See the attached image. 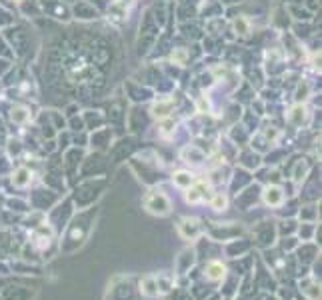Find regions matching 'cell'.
I'll list each match as a JSON object with an SVG mask.
<instances>
[{
    "label": "cell",
    "instance_id": "6da1fadb",
    "mask_svg": "<svg viewBox=\"0 0 322 300\" xmlns=\"http://www.w3.org/2000/svg\"><path fill=\"white\" fill-rule=\"evenodd\" d=\"M160 36V24L156 22L152 10H146L144 16H142V22H140V40H138V52L140 54H146L154 42L158 40Z\"/></svg>",
    "mask_w": 322,
    "mask_h": 300
},
{
    "label": "cell",
    "instance_id": "7a4b0ae2",
    "mask_svg": "<svg viewBox=\"0 0 322 300\" xmlns=\"http://www.w3.org/2000/svg\"><path fill=\"white\" fill-rule=\"evenodd\" d=\"M144 206L150 214H158V216H166L170 212V200L160 190H150L144 198Z\"/></svg>",
    "mask_w": 322,
    "mask_h": 300
},
{
    "label": "cell",
    "instance_id": "3957f363",
    "mask_svg": "<svg viewBox=\"0 0 322 300\" xmlns=\"http://www.w3.org/2000/svg\"><path fill=\"white\" fill-rule=\"evenodd\" d=\"M40 8H42V12H44L46 16L56 18V20H62V22H68V20L72 18L68 4H64V2H60V0H42V2H40Z\"/></svg>",
    "mask_w": 322,
    "mask_h": 300
},
{
    "label": "cell",
    "instance_id": "277c9868",
    "mask_svg": "<svg viewBox=\"0 0 322 300\" xmlns=\"http://www.w3.org/2000/svg\"><path fill=\"white\" fill-rule=\"evenodd\" d=\"M4 38H8V46H10L18 56H22V54L26 52V48H28V32H26L24 28L14 26L12 30H6V32H4Z\"/></svg>",
    "mask_w": 322,
    "mask_h": 300
},
{
    "label": "cell",
    "instance_id": "5b68a950",
    "mask_svg": "<svg viewBox=\"0 0 322 300\" xmlns=\"http://www.w3.org/2000/svg\"><path fill=\"white\" fill-rule=\"evenodd\" d=\"M286 122L290 124V126H294V128H302L306 122H308V118H310V112H308V106L306 104H298V102H294L288 110H286Z\"/></svg>",
    "mask_w": 322,
    "mask_h": 300
},
{
    "label": "cell",
    "instance_id": "8992f818",
    "mask_svg": "<svg viewBox=\"0 0 322 300\" xmlns=\"http://www.w3.org/2000/svg\"><path fill=\"white\" fill-rule=\"evenodd\" d=\"M70 14H72V18L84 20V22L100 18V10H96L88 0H76V2L72 4V8H70Z\"/></svg>",
    "mask_w": 322,
    "mask_h": 300
},
{
    "label": "cell",
    "instance_id": "52a82bcc",
    "mask_svg": "<svg viewBox=\"0 0 322 300\" xmlns=\"http://www.w3.org/2000/svg\"><path fill=\"white\" fill-rule=\"evenodd\" d=\"M124 88H126L128 98H130L132 102H148V100L154 98V90L148 88V86H142V82H132V80H128V82L124 84Z\"/></svg>",
    "mask_w": 322,
    "mask_h": 300
},
{
    "label": "cell",
    "instance_id": "ba28073f",
    "mask_svg": "<svg viewBox=\"0 0 322 300\" xmlns=\"http://www.w3.org/2000/svg\"><path fill=\"white\" fill-rule=\"evenodd\" d=\"M176 108V100L172 96H166V98H158L152 102L150 106V116L156 118V120H162V118H168Z\"/></svg>",
    "mask_w": 322,
    "mask_h": 300
},
{
    "label": "cell",
    "instance_id": "9c48e42d",
    "mask_svg": "<svg viewBox=\"0 0 322 300\" xmlns=\"http://www.w3.org/2000/svg\"><path fill=\"white\" fill-rule=\"evenodd\" d=\"M208 192H210V184H208V182H202V180L192 182V184L186 188V202L198 204V202H202L204 198H210V196H212V194H208Z\"/></svg>",
    "mask_w": 322,
    "mask_h": 300
},
{
    "label": "cell",
    "instance_id": "30bf717a",
    "mask_svg": "<svg viewBox=\"0 0 322 300\" xmlns=\"http://www.w3.org/2000/svg\"><path fill=\"white\" fill-rule=\"evenodd\" d=\"M262 198H264V204H266V206L278 208V206H282V204H284L286 194H284V190H282L280 186L272 184V186H268V188L262 192Z\"/></svg>",
    "mask_w": 322,
    "mask_h": 300
},
{
    "label": "cell",
    "instance_id": "8fae6325",
    "mask_svg": "<svg viewBox=\"0 0 322 300\" xmlns=\"http://www.w3.org/2000/svg\"><path fill=\"white\" fill-rule=\"evenodd\" d=\"M284 6H286V12L290 14V18L296 20V22H310V20H314V12H310L302 4H284Z\"/></svg>",
    "mask_w": 322,
    "mask_h": 300
},
{
    "label": "cell",
    "instance_id": "7c38bea8",
    "mask_svg": "<svg viewBox=\"0 0 322 300\" xmlns=\"http://www.w3.org/2000/svg\"><path fill=\"white\" fill-rule=\"evenodd\" d=\"M224 6L220 4V0H202V4L198 6V14L202 18H214V16H222Z\"/></svg>",
    "mask_w": 322,
    "mask_h": 300
},
{
    "label": "cell",
    "instance_id": "4fadbf2b",
    "mask_svg": "<svg viewBox=\"0 0 322 300\" xmlns=\"http://www.w3.org/2000/svg\"><path fill=\"white\" fill-rule=\"evenodd\" d=\"M290 14L286 12V6H276L274 10H272V16H270V24L274 26V28H278V30H286L288 26H290Z\"/></svg>",
    "mask_w": 322,
    "mask_h": 300
},
{
    "label": "cell",
    "instance_id": "5bb4252c",
    "mask_svg": "<svg viewBox=\"0 0 322 300\" xmlns=\"http://www.w3.org/2000/svg\"><path fill=\"white\" fill-rule=\"evenodd\" d=\"M8 116H10V120H12L14 124H18V126L28 124L30 118H32L30 108H26V106H22V104H14V106L8 110Z\"/></svg>",
    "mask_w": 322,
    "mask_h": 300
},
{
    "label": "cell",
    "instance_id": "9a60e30c",
    "mask_svg": "<svg viewBox=\"0 0 322 300\" xmlns=\"http://www.w3.org/2000/svg\"><path fill=\"white\" fill-rule=\"evenodd\" d=\"M178 232L182 238H196L200 234V222L196 218H184L180 224H178Z\"/></svg>",
    "mask_w": 322,
    "mask_h": 300
},
{
    "label": "cell",
    "instance_id": "2e32d148",
    "mask_svg": "<svg viewBox=\"0 0 322 300\" xmlns=\"http://www.w3.org/2000/svg\"><path fill=\"white\" fill-rule=\"evenodd\" d=\"M314 32H316V30H314V24H312V20H310V22H294V24H292V32H290V34H292L296 40H300V42H302V40L312 38V36H314Z\"/></svg>",
    "mask_w": 322,
    "mask_h": 300
},
{
    "label": "cell",
    "instance_id": "e0dca14e",
    "mask_svg": "<svg viewBox=\"0 0 322 300\" xmlns=\"http://www.w3.org/2000/svg\"><path fill=\"white\" fill-rule=\"evenodd\" d=\"M168 58H170V64H176L178 68H182V66H186L188 60H190V50L184 48V46H172Z\"/></svg>",
    "mask_w": 322,
    "mask_h": 300
},
{
    "label": "cell",
    "instance_id": "ac0fdd59",
    "mask_svg": "<svg viewBox=\"0 0 322 300\" xmlns=\"http://www.w3.org/2000/svg\"><path fill=\"white\" fill-rule=\"evenodd\" d=\"M82 120H84V126L90 128V130H96L106 122V118H104V114L100 110H84Z\"/></svg>",
    "mask_w": 322,
    "mask_h": 300
},
{
    "label": "cell",
    "instance_id": "d6986e66",
    "mask_svg": "<svg viewBox=\"0 0 322 300\" xmlns=\"http://www.w3.org/2000/svg\"><path fill=\"white\" fill-rule=\"evenodd\" d=\"M30 182H32V170H30V168L18 166V168L12 172V184H14L16 188H26Z\"/></svg>",
    "mask_w": 322,
    "mask_h": 300
},
{
    "label": "cell",
    "instance_id": "ffe728a7",
    "mask_svg": "<svg viewBox=\"0 0 322 300\" xmlns=\"http://www.w3.org/2000/svg\"><path fill=\"white\" fill-rule=\"evenodd\" d=\"M18 10L28 16V18H36V16H42V8H40V2L38 0H18L16 2Z\"/></svg>",
    "mask_w": 322,
    "mask_h": 300
},
{
    "label": "cell",
    "instance_id": "44dd1931",
    "mask_svg": "<svg viewBox=\"0 0 322 300\" xmlns=\"http://www.w3.org/2000/svg\"><path fill=\"white\" fill-rule=\"evenodd\" d=\"M230 26H232V30H234L236 36H248V34L252 32V22H250V18H246L244 14H242V16H234V20L230 22Z\"/></svg>",
    "mask_w": 322,
    "mask_h": 300
},
{
    "label": "cell",
    "instance_id": "7402d4cb",
    "mask_svg": "<svg viewBox=\"0 0 322 300\" xmlns=\"http://www.w3.org/2000/svg\"><path fill=\"white\" fill-rule=\"evenodd\" d=\"M296 90H294V102H298V104H306V100L310 98V94H312V88H310V84H308V80H298V84L294 86Z\"/></svg>",
    "mask_w": 322,
    "mask_h": 300
},
{
    "label": "cell",
    "instance_id": "603a6c76",
    "mask_svg": "<svg viewBox=\"0 0 322 300\" xmlns=\"http://www.w3.org/2000/svg\"><path fill=\"white\" fill-rule=\"evenodd\" d=\"M206 278L208 280H212V282H218V280H222L224 278V274H226V266L222 264V262H208V266H206Z\"/></svg>",
    "mask_w": 322,
    "mask_h": 300
},
{
    "label": "cell",
    "instance_id": "cb8c5ba5",
    "mask_svg": "<svg viewBox=\"0 0 322 300\" xmlns=\"http://www.w3.org/2000/svg\"><path fill=\"white\" fill-rule=\"evenodd\" d=\"M110 140H112L110 128H96L92 132V136H90L92 146H106V144H110Z\"/></svg>",
    "mask_w": 322,
    "mask_h": 300
},
{
    "label": "cell",
    "instance_id": "d4e9b609",
    "mask_svg": "<svg viewBox=\"0 0 322 300\" xmlns=\"http://www.w3.org/2000/svg\"><path fill=\"white\" fill-rule=\"evenodd\" d=\"M182 158H184V162H188V164H202L204 152L198 148V146H188V148L182 150Z\"/></svg>",
    "mask_w": 322,
    "mask_h": 300
},
{
    "label": "cell",
    "instance_id": "484cf974",
    "mask_svg": "<svg viewBox=\"0 0 322 300\" xmlns=\"http://www.w3.org/2000/svg\"><path fill=\"white\" fill-rule=\"evenodd\" d=\"M224 24H226V22H224V18H222V16H214V18H206L204 28H206L208 36H218V34L222 32Z\"/></svg>",
    "mask_w": 322,
    "mask_h": 300
},
{
    "label": "cell",
    "instance_id": "4316f807",
    "mask_svg": "<svg viewBox=\"0 0 322 300\" xmlns=\"http://www.w3.org/2000/svg\"><path fill=\"white\" fill-rule=\"evenodd\" d=\"M248 136H250V130L244 126V124H234L232 128H230V138L236 142V144H240V142H244V140H248Z\"/></svg>",
    "mask_w": 322,
    "mask_h": 300
},
{
    "label": "cell",
    "instance_id": "83f0119b",
    "mask_svg": "<svg viewBox=\"0 0 322 300\" xmlns=\"http://www.w3.org/2000/svg\"><path fill=\"white\" fill-rule=\"evenodd\" d=\"M172 182H174L176 186H180V188H188V186L194 182V176H192L190 172H186V170H178V172H174Z\"/></svg>",
    "mask_w": 322,
    "mask_h": 300
},
{
    "label": "cell",
    "instance_id": "f1b7e54d",
    "mask_svg": "<svg viewBox=\"0 0 322 300\" xmlns=\"http://www.w3.org/2000/svg\"><path fill=\"white\" fill-rule=\"evenodd\" d=\"M178 30H180L186 38H196V40H198V38H202V30H200L196 24L186 22V24H180V26H178Z\"/></svg>",
    "mask_w": 322,
    "mask_h": 300
},
{
    "label": "cell",
    "instance_id": "f546056e",
    "mask_svg": "<svg viewBox=\"0 0 322 300\" xmlns=\"http://www.w3.org/2000/svg\"><path fill=\"white\" fill-rule=\"evenodd\" d=\"M160 136L164 138H168V136H172L174 134V130H176V120L172 118V116H168V118H162L160 120Z\"/></svg>",
    "mask_w": 322,
    "mask_h": 300
},
{
    "label": "cell",
    "instance_id": "4dcf8cb0",
    "mask_svg": "<svg viewBox=\"0 0 322 300\" xmlns=\"http://www.w3.org/2000/svg\"><path fill=\"white\" fill-rule=\"evenodd\" d=\"M210 206L214 208V210H226V206H228V198L222 194V192H214L212 196H210Z\"/></svg>",
    "mask_w": 322,
    "mask_h": 300
},
{
    "label": "cell",
    "instance_id": "1f68e13d",
    "mask_svg": "<svg viewBox=\"0 0 322 300\" xmlns=\"http://www.w3.org/2000/svg\"><path fill=\"white\" fill-rule=\"evenodd\" d=\"M142 292L146 296H156L158 294V280H154L152 276H146L142 280Z\"/></svg>",
    "mask_w": 322,
    "mask_h": 300
},
{
    "label": "cell",
    "instance_id": "d6a6232c",
    "mask_svg": "<svg viewBox=\"0 0 322 300\" xmlns=\"http://www.w3.org/2000/svg\"><path fill=\"white\" fill-rule=\"evenodd\" d=\"M240 162L244 164V166H248V168H256L258 164H260V156L258 154H252V152H242L240 154Z\"/></svg>",
    "mask_w": 322,
    "mask_h": 300
},
{
    "label": "cell",
    "instance_id": "836d02e7",
    "mask_svg": "<svg viewBox=\"0 0 322 300\" xmlns=\"http://www.w3.org/2000/svg\"><path fill=\"white\" fill-rule=\"evenodd\" d=\"M12 24H14V14L0 4V28H8Z\"/></svg>",
    "mask_w": 322,
    "mask_h": 300
},
{
    "label": "cell",
    "instance_id": "e575fe53",
    "mask_svg": "<svg viewBox=\"0 0 322 300\" xmlns=\"http://www.w3.org/2000/svg\"><path fill=\"white\" fill-rule=\"evenodd\" d=\"M196 112H200V114L210 112V98H208L206 94H200V96L196 98Z\"/></svg>",
    "mask_w": 322,
    "mask_h": 300
},
{
    "label": "cell",
    "instance_id": "d590c367",
    "mask_svg": "<svg viewBox=\"0 0 322 300\" xmlns=\"http://www.w3.org/2000/svg\"><path fill=\"white\" fill-rule=\"evenodd\" d=\"M260 134H262V136H264V138H266L270 144H274V142L280 138V130H278L276 126H266V128H264Z\"/></svg>",
    "mask_w": 322,
    "mask_h": 300
},
{
    "label": "cell",
    "instance_id": "8d00e7d4",
    "mask_svg": "<svg viewBox=\"0 0 322 300\" xmlns=\"http://www.w3.org/2000/svg\"><path fill=\"white\" fill-rule=\"evenodd\" d=\"M70 126H72L74 132H76V130L82 132V130H84V120H82V116H76V114L70 116Z\"/></svg>",
    "mask_w": 322,
    "mask_h": 300
},
{
    "label": "cell",
    "instance_id": "74e56055",
    "mask_svg": "<svg viewBox=\"0 0 322 300\" xmlns=\"http://www.w3.org/2000/svg\"><path fill=\"white\" fill-rule=\"evenodd\" d=\"M306 170H308V166H306V162H298V166H296V170H294V180H296V182H300V180L304 178V174H306Z\"/></svg>",
    "mask_w": 322,
    "mask_h": 300
},
{
    "label": "cell",
    "instance_id": "f35d334b",
    "mask_svg": "<svg viewBox=\"0 0 322 300\" xmlns=\"http://www.w3.org/2000/svg\"><path fill=\"white\" fill-rule=\"evenodd\" d=\"M88 2H90L96 10H100V12H102V10H106V8L110 6V2H112V0H88Z\"/></svg>",
    "mask_w": 322,
    "mask_h": 300
},
{
    "label": "cell",
    "instance_id": "ab89813d",
    "mask_svg": "<svg viewBox=\"0 0 322 300\" xmlns=\"http://www.w3.org/2000/svg\"><path fill=\"white\" fill-rule=\"evenodd\" d=\"M302 4H304V6H306L310 12H314V14L320 10V0H304Z\"/></svg>",
    "mask_w": 322,
    "mask_h": 300
},
{
    "label": "cell",
    "instance_id": "60d3db41",
    "mask_svg": "<svg viewBox=\"0 0 322 300\" xmlns=\"http://www.w3.org/2000/svg\"><path fill=\"white\" fill-rule=\"evenodd\" d=\"M76 112H80V108H78V104H70V106L66 108V116H74Z\"/></svg>",
    "mask_w": 322,
    "mask_h": 300
},
{
    "label": "cell",
    "instance_id": "b9f144b4",
    "mask_svg": "<svg viewBox=\"0 0 322 300\" xmlns=\"http://www.w3.org/2000/svg\"><path fill=\"white\" fill-rule=\"evenodd\" d=\"M240 2H244V0H220L222 6H224V4H226V6H236V4H240Z\"/></svg>",
    "mask_w": 322,
    "mask_h": 300
},
{
    "label": "cell",
    "instance_id": "7bdbcfd3",
    "mask_svg": "<svg viewBox=\"0 0 322 300\" xmlns=\"http://www.w3.org/2000/svg\"><path fill=\"white\" fill-rule=\"evenodd\" d=\"M280 2H284V4H302L304 0H280Z\"/></svg>",
    "mask_w": 322,
    "mask_h": 300
},
{
    "label": "cell",
    "instance_id": "ee69618b",
    "mask_svg": "<svg viewBox=\"0 0 322 300\" xmlns=\"http://www.w3.org/2000/svg\"><path fill=\"white\" fill-rule=\"evenodd\" d=\"M60 2H64V4H74L76 0H60Z\"/></svg>",
    "mask_w": 322,
    "mask_h": 300
}]
</instances>
